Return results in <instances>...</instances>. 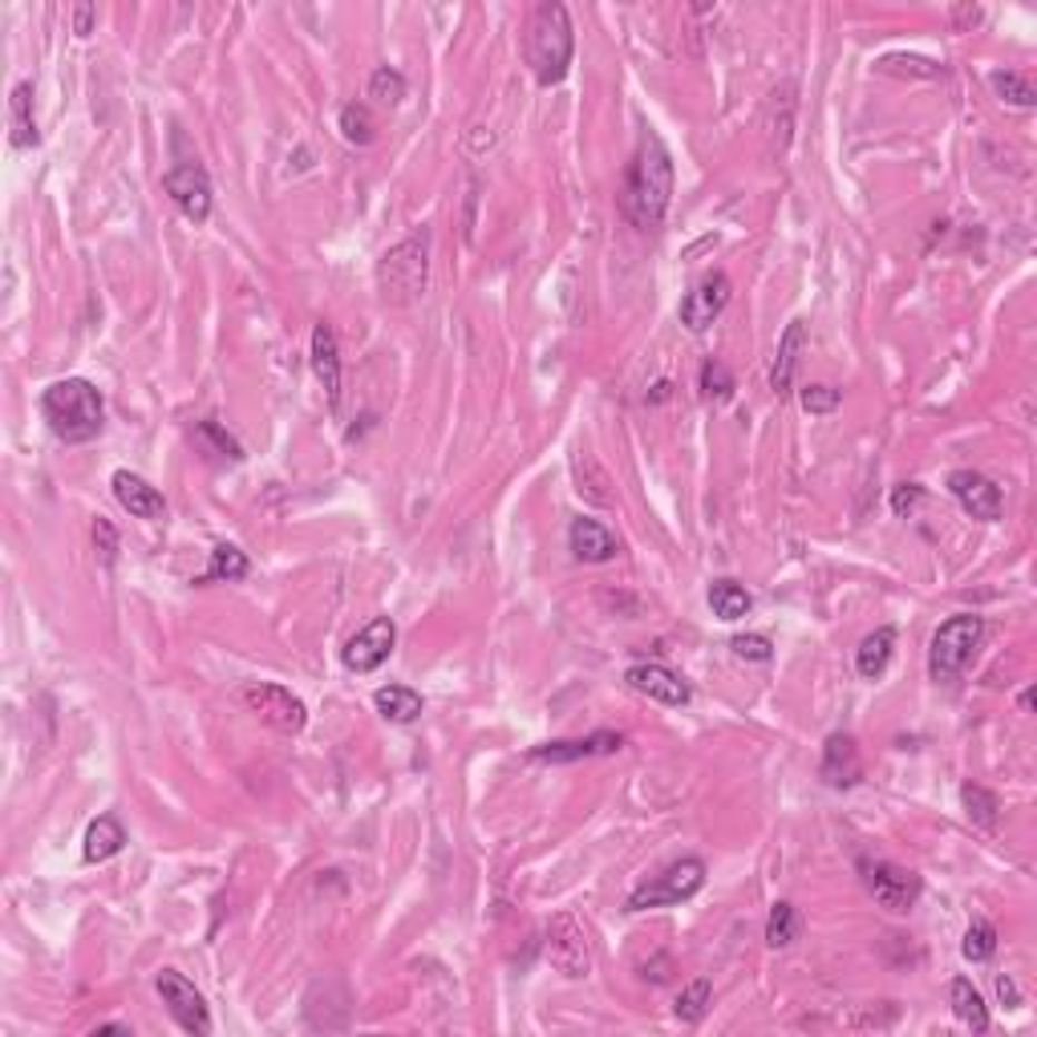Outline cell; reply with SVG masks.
Here are the masks:
<instances>
[{"label": "cell", "mask_w": 1037, "mask_h": 1037, "mask_svg": "<svg viewBox=\"0 0 1037 1037\" xmlns=\"http://www.w3.org/2000/svg\"><path fill=\"white\" fill-rule=\"evenodd\" d=\"M859 774H863V762H859V746L851 734H831L823 746V762H819V779L826 782V786H835V791H843V786H855Z\"/></svg>", "instance_id": "cell-18"}, {"label": "cell", "mask_w": 1037, "mask_h": 1037, "mask_svg": "<svg viewBox=\"0 0 1037 1037\" xmlns=\"http://www.w3.org/2000/svg\"><path fill=\"white\" fill-rule=\"evenodd\" d=\"M948 491H952V499H957L972 519H981V524H997V519H1001L1005 495L997 482L985 479L981 470H952V475H948Z\"/></svg>", "instance_id": "cell-14"}, {"label": "cell", "mask_w": 1037, "mask_h": 1037, "mask_svg": "<svg viewBox=\"0 0 1037 1037\" xmlns=\"http://www.w3.org/2000/svg\"><path fill=\"white\" fill-rule=\"evenodd\" d=\"M90 29H94V4H78L74 9V33L90 37Z\"/></svg>", "instance_id": "cell-46"}, {"label": "cell", "mask_w": 1037, "mask_h": 1037, "mask_svg": "<svg viewBox=\"0 0 1037 1037\" xmlns=\"http://www.w3.org/2000/svg\"><path fill=\"white\" fill-rule=\"evenodd\" d=\"M960 952H965V960H972V965H985V960L997 952V928H992L989 920H972L965 940H960Z\"/></svg>", "instance_id": "cell-36"}, {"label": "cell", "mask_w": 1037, "mask_h": 1037, "mask_svg": "<svg viewBox=\"0 0 1037 1037\" xmlns=\"http://www.w3.org/2000/svg\"><path fill=\"white\" fill-rule=\"evenodd\" d=\"M195 434L207 438V442H212L215 454H219V458H232V462H239V458H244V447H239V442H235V438L227 434V430H224L219 422H199V425H195Z\"/></svg>", "instance_id": "cell-39"}, {"label": "cell", "mask_w": 1037, "mask_h": 1037, "mask_svg": "<svg viewBox=\"0 0 1037 1037\" xmlns=\"http://www.w3.org/2000/svg\"><path fill=\"white\" fill-rule=\"evenodd\" d=\"M1021 710H1026V714H1029V710H1034V689H1026V693H1021Z\"/></svg>", "instance_id": "cell-49"}, {"label": "cell", "mask_w": 1037, "mask_h": 1037, "mask_svg": "<svg viewBox=\"0 0 1037 1037\" xmlns=\"http://www.w3.org/2000/svg\"><path fill=\"white\" fill-rule=\"evenodd\" d=\"M625 681L636 693H645L648 702H661V705H689V697H693L689 685H685L669 665H661V661L633 665V669L625 673Z\"/></svg>", "instance_id": "cell-15"}, {"label": "cell", "mask_w": 1037, "mask_h": 1037, "mask_svg": "<svg viewBox=\"0 0 1037 1037\" xmlns=\"http://www.w3.org/2000/svg\"><path fill=\"white\" fill-rule=\"evenodd\" d=\"M155 985H158V997H163V1005L170 1009V1017H175V1021H179L187 1034H199V1037L212 1034V1014H207V1001H203V992L195 989V985H190L183 972L163 969Z\"/></svg>", "instance_id": "cell-11"}, {"label": "cell", "mask_w": 1037, "mask_h": 1037, "mask_svg": "<svg viewBox=\"0 0 1037 1037\" xmlns=\"http://www.w3.org/2000/svg\"><path fill=\"white\" fill-rule=\"evenodd\" d=\"M989 86H992V94L1005 101V106H1017V110H1034V106H1037L1034 81H1029L1026 74H1017V69H992Z\"/></svg>", "instance_id": "cell-30"}, {"label": "cell", "mask_w": 1037, "mask_h": 1037, "mask_svg": "<svg viewBox=\"0 0 1037 1037\" xmlns=\"http://www.w3.org/2000/svg\"><path fill=\"white\" fill-rule=\"evenodd\" d=\"M981 17L985 12L977 9V4H957V9H952V29H957V33L960 29H972V25H981Z\"/></svg>", "instance_id": "cell-45"}, {"label": "cell", "mask_w": 1037, "mask_h": 1037, "mask_svg": "<svg viewBox=\"0 0 1037 1037\" xmlns=\"http://www.w3.org/2000/svg\"><path fill=\"white\" fill-rule=\"evenodd\" d=\"M702 393H705V402H730V398H734V373H730L722 361H705Z\"/></svg>", "instance_id": "cell-38"}, {"label": "cell", "mask_w": 1037, "mask_h": 1037, "mask_svg": "<svg viewBox=\"0 0 1037 1037\" xmlns=\"http://www.w3.org/2000/svg\"><path fill=\"white\" fill-rule=\"evenodd\" d=\"M673 199V158L657 135H645L636 146L633 163H628L625 190H620V207L636 227H661Z\"/></svg>", "instance_id": "cell-1"}, {"label": "cell", "mask_w": 1037, "mask_h": 1037, "mask_svg": "<svg viewBox=\"0 0 1037 1037\" xmlns=\"http://www.w3.org/2000/svg\"><path fill=\"white\" fill-rule=\"evenodd\" d=\"M393 645H398V625H393L390 616H378L358 636H349V645L341 648V661L353 673H373L390 661Z\"/></svg>", "instance_id": "cell-13"}, {"label": "cell", "mask_w": 1037, "mask_h": 1037, "mask_svg": "<svg viewBox=\"0 0 1037 1037\" xmlns=\"http://www.w3.org/2000/svg\"><path fill=\"white\" fill-rule=\"evenodd\" d=\"M799 932H803V916H799V908L786 900H779L774 908H770V920H766V945L770 948H786L799 940Z\"/></svg>", "instance_id": "cell-31"}, {"label": "cell", "mask_w": 1037, "mask_h": 1037, "mask_svg": "<svg viewBox=\"0 0 1037 1037\" xmlns=\"http://www.w3.org/2000/svg\"><path fill=\"white\" fill-rule=\"evenodd\" d=\"M9 126H12V146H17V150H29V146L41 143V135H37V123H33V86H29V81L12 86Z\"/></svg>", "instance_id": "cell-24"}, {"label": "cell", "mask_w": 1037, "mask_h": 1037, "mask_svg": "<svg viewBox=\"0 0 1037 1037\" xmlns=\"http://www.w3.org/2000/svg\"><path fill=\"white\" fill-rule=\"evenodd\" d=\"M625 746V734H613V730H596L588 737H568V742H547V746L531 750L536 762H580V759H600V754H616Z\"/></svg>", "instance_id": "cell-16"}, {"label": "cell", "mask_w": 1037, "mask_h": 1037, "mask_svg": "<svg viewBox=\"0 0 1037 1037\" xmlns=\"http://www.w3.org/2000/svg\"><path fill=\"white\" fill-rule=\"evenodd\" d=\"M313 373L316 381L324 385V393H329V410H341V349H336V333L329 321H316L313 324Z\"/></svg>", "instance_id": "cell-17"}, {"label": "cell", "mask_w": 1037, "mask_h": 1037, "mask_svg": "<svg viewBox=\"0 0 1037 1037\" xmlns=\"http://www.w3.org/2000/svg\"><path fill=\"white\" fill-rule=\"evenodd\" d=\"M41 418L49 422L61 442L69 447H81V442H94L106 425V402L94 381L86 378H61L53 381L46 393H41Z\"/></svg>", "instance_id": "cell-2"}, {"label": "cell", "mask_w": 1037, "mask_h": 1037, "mask_svg": "<svg viewBox=\"0 0 1037 1037\" xmlns=\"http://www.w3.org/2000/svg\"><path fill=\"white\" fill-rule=\"evenodd\" d=\"M985 636V620L972 613L948 616L945 625L937 628L932 636V648H928V673L932 681H957L960 673L969 669L972 653L981 648Z\"/></svg>", "instance_id": "cell-5"}, {"label": "cell", "mask_w": 1037, "mask_h": 1037, "mask_svg": "<svg viewBox=\"0 0 1037 1037\" xmlns=\"http://www.w3.org/2000/svg\"><path fill=\"white\" fill-rule=\"evenodd\" d=\"M766 138H770V150H786L791 146V130H794V86L791 81H782L779 90L770 94L766 101Z\"/></svg>", "instance_id": "cell-23"}, {"label": "cell", "mask_w": 1037, "mask_h": 1037, "mask_svg": "<svg viewBox=\"0 0 1037 1037\" xmlns=\"http://www.w3.org/2000/svg\"><path fill=\"white\" fill-rule=\"evenodd\" d=\"M710 997H714V985H710V977H697V981H689L685 989L677 992L673 1014H677L685 1026H697V1021L705 1017V1009H710Z\"/></svg>", "instance_id": "cell-34"}, {"label": "cell", "mask_w": 1037, "mask_h": 1037, "mask_svg": "<svg viewBox=\"0 0 1037 1037\" xmlns=\"http://www.w3.org/2000/svg\"><path fill=\"white\" fill-rule=\"evenodd\" d=\"M126 848V826L114 819V814H98L90 826H86V843H81V855L86 863H106L118 851Z\"/></svg>", "instance_id": "cell-22"}, {"label": "cell", "mask_w": 1037, "mask_h": 1037, "mask_svg": "<svg viewBox=\"0 0 1037 1037\" xmlns=\"http://www.w3.org/2000/svg\"><path fill=\"white\" fill-rule=\"evenodd\" d=\"M94 1034H123V1037H130V1026H118V1021H110V1026H98Z\"/></svg>", "instance_id": "cell-48"}, {"label": "cell", "mask_w": 1037, "mask_h": 1037, "mask_svg": "<svg viewBox=\"0 0 1037 1037\" xmlns=\"http://www.w3.org/2000/svg\"><path fill=\"white\" fill-rule=\"evenodd\" d=\"M163 190H167L175 207L187 215L190 224H207L212 219V179L195 158H183L163 175Z\"/></svg>", "instance_id": "cell-10"}, {"label": "cell", "mask_w": 1037, "mask_h": 1037, "mask_svg": "<svg viewBox=\"0 0 1037 1037\" xmlns=\"http://www.w3.org/2000/svg\"><path fill=\"white\" fill-rule=\"evenodd\" d=\"M892 653H896V628H892V625H883V628H875L871 636H863V645L855 648V669H859V677L875 681L883 669H888V661H892Z\"/></svg>", "instance_id": "cell-25"}, {"label": "cell", "mask_w": 1037, "mask_h": 1037, "mask_svg": "<svg viewBox=\"0 0 1037 1037\" xmlns=\"http://www.w3.org/2000/svg\"><path fill=\"white\" fill-rule=\"evenodd\" d=\"M803 345H806V324L803 321H791V324H786V333H782V341H779L774 365H770V390L779 393V398H786V393H791L794 373H799V358H803Z\"/></svg>", "instance_id": "cell-21"}, {"label": "cell", "mask_w": 1037, "mask_h": 1037, "mask_svg": "<svg viewBox=\"0 0 1037 1037\" xmlns=\"http://www.w3.org/2000/svg\"><path fill=\"white\" fill-rule=\"evenodd\" d=\"M239 697H244V705L260 717V722H268L272 730H280V734H301L304 725H309V710H304V702L292 689H284V685L252 681V685H244Z\"/></svg>", "instance_id": "cell-9"}, {"label": "cell", "mask_w": 1037, "mask_h": 1037, "mask_svg": "<svg viewBox=\"0 0 1037 1037\" xmlns=\"http://www.w3.org/2000/svg\"><path fill=\"white\" fill-rule=\"evenodd\" d=\"M839 405H843V390H835V385H806L803 390L806 413H835Z\"/></svg>", "instance_id": "cell-40"}, {"label": "cell", "mask_w": 1037, "mask_h": 1037, "mask_svg": "<svg viewBox=\"0 0 1037 1037\" xmlns=\"http://www.w3.org/2000/svg\"><path fill=\"white\" fill-rule=\"evenodd\" d=\"M571 467H576V491L588 495L591 502H608L613 495H608V475H604L600 467H596V458L588 454V450H580V454L571 458Z\"/></svg>", "instance_id": "cell-35"}, {"label": "cell", "mask_w": 1037, "mask_h": 1037, "mask_svg": "<svg viewBox=\"0 0 1037 1037\" xmlns=\"http://www.w3.org/2000/svg\"><path fill=\"white\" fill-rule=\"evenodd\" d=\"M892 66H908L912 74H920V78H940V74H945V66H940V61H928V57L892 53V57H883V61H880V69H892Z\"/></svg>", "instance_id": "cell-42"}, {"label": "cell", "mask_w": 1037, "mask_h": 1037, "mask_svg": "<svg viewBox=\"0 0 1037 1037\" xmlns=\"http://www.w3.org/2000/svg\"><path fill=\"white\" fill-rule=\"evenodd\" d=\"M369 98L381 101V106H398L405 98V78L393 66H378L373 78H369Z\"/></svg>", "instance_id": "cell-37"}, {"label": "cell", "mask_w": 1037, "mask_h": 1037, "mask_svg": "<svg viewBox=\"0 0 1037 1037\" xmlns=\"http://www.w3.org/2000/svg\"><path fill=\"white\" fill-rule=\"evenodd\" d=\"M960 803H965V814H969L981 831H992V826H997L1001 803H997V794L992 791H985V786H977V782H965V786H960Z\"/></svg>", "instance_id": "cell-33"}, {"label": "cell", "mask_w": 1037, "mask_h": 1037, "mask_svg": "<svg viewBox=\"0 0 1037 1037\" xmlns=\"http://www.w3.org/2000/svg\"><path fill=\"white\" fill-rule=\"evenodd\" d=\"M920 499H925V487H920V482H900V487L892 491V511L912 515L916 507H920Z\"/></svg>", "instance_id": "cell-43"}, {"label": "cell", "mask_w": 1037, "mask_h": 1037, "mask_svg": "<svg viewBox=\"0 0 1037 1037\" xmlns=\"http://www.w3.org/2000/svg\"><path fill=\"white\" fill-rule=\"evenodd\" d=\"M710 608H714L717 620L734 625V620H742V616L754 608V596H750L737 580H714L710 584Z\"/></svg>", "instance_id": "cell-28"}, {"label": "cell", "mask_w": 1037, "mask_h": 1037, "mask_svg": "<svg viewBox=\"0 0 1037 1037\" xmlns=\"http://www.w3.org/2000/svg\"><path fill=\"white\" fill-rule=\"evenodd\" d=\"M948 1001H952V1014L972 1029V1034H985L989 1029V1009H985V997L972 989L969 977H957L948 985Z\"/></svg>", "instance_id": "cell-27"}, {"label": "cell", "mask_w": 1037, "mask_h": 1037, "mask_svg": "<svg viewBox=\"0 0 1037 1037\" xmlns=\"http://www.w3.org/2000/svg\"><path fill=\"white\" fill-rule=\"evenodd\" d=\"M94 544H98L101 559H106V564H114V551H118V531L110 527V519H98V524H94Z\"/></svg>", "instance_id": "cell-44"}, {"label": "cell", "mask_w": 1037, "mask_h": 1037, "mask_svg": "<svg viewBox=\"0 0 1037 1037\" xmlns=\"http://www.w3.org/2000/svg\"><path fill=\"white\" fill-rule=\"evenodd\" d=\"M568 547H571V556L584 559V564H608V559H616V551H620V539H616L604 524L580 515V519H571V527H568Z\"/></svg>", "instance_id": "cell-20"}, {"label": "cell", "mask_w": 1037, "mask_h": 1037, "mask_svg": "<svg viewBox=\"0 0 1037 1037\" xmlns=\"http://www.w3.org/2000/svg\"><path fill=\"white\" fill-rule=\"evenodd\" d=\"M544 952H547V960H551V969L571 977V981H580V977L591 972L588 932H584L580 920L568 912L551 916V925H547V932H544Z\"/></svg>", "instance_id": "cell-8"}, {"label": "cell", "mask_w": 1037, "mask_h": 1037, "mask_svg": "<svg viewBox=\"0 0 1037 1037\" xmlns=\"http://www.w3.org/2000/svg\"><path fill=\"white\" fill-rule=\"evenodd\" d=\"M524 53L539 86H559V81L568 78L571 53H576V33H571V17L559 0H544V4L531 12L527 37H524Z\"/></svg>", "instance_id": "cell-3"}, {"label": "cell", "mask_w": 1037, "mask_h": 1037, "mask_svg": "<svg viewBox=\"0 0 1037 1037\" xmlns=\"http://www.w3.org/2000/svg\"><path fill=\"white\" fill-rule=\"evenodd\" d=\"M730 296H734L730 276H725V272H710V276H702L689 292H685V301H681V324H685L689 333H705V329L725 313Z\"/></svg>", "instance_id": "cell-12"}, {"label": "cell", "mask_w": 1037, "mask_h": 1037, "mask_svg": "<svg viewBox=\"0 0 1037 1037\" xmlns=\"http://www.w3.org/2000/svg\"><path fill=\"white\" fill-rule=\"evenodd\" d=\"M247 576V556L239 551V547L232 544H219L212 547V564H207V571H203L195 584H212V580H244Z\"/></svg>", "instance_id": "cell-32"}, {"label": "cell", "mask_w": 1037, "mask_h": 1037, "mask_svg": "<svg viewBox=\"0 0 1037 1037\" xmlns=\"http://www.w3.org/2000/svg\"><path fill=\"white\" fill-rule=\"evenodd\" d=\"M730 648H734V657L759 661V665H766V661L774 657V645H770V636H759V633L734 636V640H730Z\"/></svg>", "instance_id": "cell-41"}, {"label": "cell", "mask_w": 1037, "mask_h": 1037, "mask_svg": "<svg viewBox=\"0 0 1037 1037\" xmlns=\"http://www.w3.org/2000/svg\"><path fill=\"white\" fill-rule=\"evenodd\" d=\"M373 705H378V714L385 722L410 725L422 714V693H413L410 685H385V689L373 693Z\"/></svg>", "instance_id": "cell-26"}, {"label": "cell", "mask_w": 1037, "mask_h": 1037, "mask_svg": "<svg viewBox=\"0 0 1037 1037\" xmlns=\"http://www.w3.org/2000/svg\"><path fill=\"white\" fill-rule=\"evenodd\" d=\"M705 883V863L702 859H677L669 868L653 875L645 888H636L628 896V912H648V908H665V903H681L689 896L702 892Z\"/></svg>", "instance_id": "cell-6"}, {"label": "cell", "mask_w": 1037, "mask_h": 1037, "mask_svg": "<svg viewBox=\"0 0 1037 1037\" xmlns=\"http://www.w3.org/2000/svg\"><path fill=\"white\" fill-rule=\"evenodd\" d=\"M997 997H1001V1005H1021V992H1017L1014 977H997Z\"/></svg>", "instance_id": "cell-47"}, {"label": "cell", "mask_w": 1037, "mask_h": 1037, "mask_svg": "<svg viewBox=\"0 0 1037 1037\" xmlns=\"http://www.w3.org/2000/svg\"><path fill=\"white\" fill-rule=\"evenodd\" d=\"M425 280H430V232L418 227L381 256L378 288L385 301L413 304L425 292Z\"/></svg>", "instance_id": "cell-4"}, {"label": "cell", "mask_w": 1037, "mask_h": 1037, "mask_svg": "<svg viewBox=\"0 0 1037 1037\" xmlns=\"http://www.w3.org/2000/svg\"><path fill=\"white\" fill-rule=\"evenodd\" d=\"M114 499L123 502V511H130L135 519H163L167 515V499L143 479L135 470H114Z\"/></svg>", "instance_id": "cell-19"}, {"label": "cell", "mask_w": 1037, "mask_h": 1037, "mask_svg": "<svg viewBox=\"0 0 1037 1037\" xmlns=\"http://www.w3.org/2000/svg\"><path fill=\"white\" fill-rule=\"evenodd\" d=\"M859 880H863V888L871 892V900L896 916L912 912L916 900H920V875L908 868H896L888 859L863 855L859 859Z\"/></svg>", "instance_id": "cell-7"}, {"label": "cell", "mask_w": 1037, "mask_h": 1037, "mask_svg": "<svg viewBox=\"0 0 1037 1037\" xmlns=\"http://www.w3.org/2000/svg\"><path fill=\"white\" fill-rule=\"evenodd\" d=\"M336 130L349 146H369L378 138V118H373L365 101H345L341 114H336Z\"/></svg>", "instance_id": "cell-29"}]
</instances>
